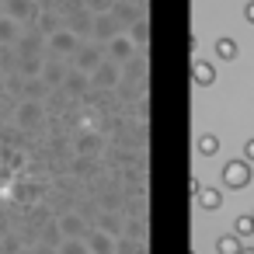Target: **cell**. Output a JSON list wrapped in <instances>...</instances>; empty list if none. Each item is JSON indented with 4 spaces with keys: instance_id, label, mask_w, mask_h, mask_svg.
Here are the masks:
<instances>
[{
    "instance_id": "obj_1",
    "label": "cell",
    "mask_w": 254,
    "mask_h": 254,
    "mask_svg": "<svg viewBox=\"0 0 254 254\" xmlns=\"http://www.w3.org/2000/svg\"><path fill=\"white\" fill-rule=\"evenodd\" d=\"M223 178H226L230 185L240 188V185L247 181V167H244V164H226V167H223Z\"/></svg>"
},
{
    "instance_id": "obj_2",
    "label": "cell",
    "mask_w": 254,
    "mask_h": 254,
    "mask_svg": "<svg viewBox=\"0 0 254 254\" xmlns=\"http://www.w3.org/2000/svg\"><path fill=\"white\" fill-rule=\"evenodd\" d=\"M219 254H240V244H237V237H219Z\"/></svg>"
},
{
    "instance_id": "obj_3",
    "label": "cell",
    "mask_w": 254,
    "mask_h": 254,
    "mask_svg": "<svg viewBox=\"0 0 254 254\" xmlns=\"http://www.w3.org/2000/svg\"><path fill=\"white\" fill-rule=\"evenodd\" d=\"M146 35H150L146 21H136V25H132V42H146Z\"/></svg>"
},
{
    "instance_id": "obj_4",
    "label": "cell",
    "mask_w": 254,
    "mask_h": 254,
    "mask_svg": "<svg viewBox=\"0 0 254 254\" xmlns=\"http://www.w3.org/2000/svg\"><path fill=\"white\" fill-rule=\"evenodd\" d=\"M202 205H205V209H216V205H219V191L205 188V191H202Z\"/></svg>"
},
{
    "instance_id": "obj_5",
    "label": "cell",
    "mask_w": 254,
    "mask_h": 254,
    "mask_svg": "<svg viewBox=\"0 0 254 254\" xmlns=\"http://www.w3.org/2000/svg\"><path fill=\"white\" fill-rule=\"evenodd\" d=\"M195 80H202V84H209V80H212V70H209L205 63H195Z\"/></svg>"
},
{
    "instance_id": "obj_6",
    "label": "cell",
    "mask_w": 254,
    "mask_h": 254,
    "mask_svg": "<svg viewBox=\"0 0 254 254\" xmlns=\"http://www.w3.org/2000/svg\"><path fill=\"white\" fill-rule=\"evenodd\" d=\"M11 14L14 18H25L28 14V0H11Z\"/></svg>"
},
{
    "instance_id": "obj_7",
    "label": "cell",
    "mask_w": 254,
    "mask_h": 254,
    "mask_svg": "<svg viewBox=\"0 0 254 254\" xmlns=\"http://www.w3.org/2000/svg\"><path fill=\"white\" fill-rule=\"evenodd\" d=\"M112 53L115 56H129V39H115L112 42Z\"/></svg>"
},
{
    "instance_id": "obj_8",
    "label": "cell",
    "mask_w": 254,
    "mask_h": 254,
    "mask_svg": "<svg viewBox=\"0 0 254 254\" xmlns=\"http://www.w3.org/2000/svg\"><path fill=\"white\" fill-rule=\"evenodd\" d=\"M80 66L84 70H94L98 66V53H80Z\"/></svg>"
},
{
    "instance_id": "obj_9",
    "label": "cell",
    "mask_w": 254,
    "mask_h": 254,
    "mask_svg": "<svg viewBox=\"0 0 254 254\" xmlns=\"http://www.w3.org/2000/svg\"><path fill=\"white\" fill-rule=\"evenodd\" d=\"M53 46H56L60 53H63V49H73V39H70V35H56V39H53Z\"/></svg>"
},
{
    "instance_id": "obj_10",
    "label": "cell",
    "mask_w": 254,
    "mask_h": 254,
    "mask_svg": "<svg viewBox=\"0 0 254 254\" xmlns=\"http://www.w3.org/2000/svg\"><path fill=\"white\" fill-rule=\"evenodd\" d=\"M251 230H254V219L251 216H240L237 219V233H251Z\"/></svg>"
},
{
    "instance_id": "obj_11",
    "label": "cell",
    "mask_w": 254,
    "mask_h": 254,
    "mask_svg": "<svg viewBox=\"0 0 254 254\" xmlns=\"http://www.w3.org/2000/svg\"><path fill=\"white\" fill-rule=\"evenodd\" d=\"M198 150H202V153H216V139H212V136H202Z\"/></svg>"
},
{
    "instance_id": "obj_12",
    "label": "cell",
    "mask_w": 254,
    "mask_h": 254,
    "mask_svg": "<svg viewBox=\"0 0 254 254\" xmlns=\"http://www.w3.org/2000/svg\"><path fill=\"white\" fill-rule=\"evenodd\" d=\"M233 53H237L233 42H219V56H233Z\"/></svg>"
},
{
    "instance_id": "obj_13",
    "label": "cell",
    "mask_w": 254,
    "mask_h": 254,
    "mask_svg": "<svg viewBox=\"0 0 254 254\" xmlns=\"http://www.w3.org/2000/svg\"><path fill=\"white\" fill-rule=\"evenodd\" d=\"M11 32H14L11 25H4V21H0V35H7V39H11Z\"/></svg>"
},
{
    "instance_id": "obj_14",
    "label": "cell",
    "mask_w": 254,
    "mask_h": 254,
    "mask_svg": "<svg viewBox=\"0 0 254 254\" xmlns=\"http://www.w3.org/2000/svg\"><path fill=\"white\" fill-rule=\"evenodd\" d=\"M244 150H247V160H254V139H251V143H247Z\"/></svg>"
},
{
    "instance_id": "obj_15",
    "label": "cell",
    "mask_w": 254,
    "mask_h": 254,
    "mask_svg": "<svg viewBox=\"0 0 254 254\" xmlns=\"http://www.w3.org/2000/svg\"><path fill=\"white\" fill-rule=\"evenodd\" d=\"M247 18H251V21H254V4H251V7H247Z\"/></svg>"
},
{
    "instance_id": "obj_16",
    "label": "cell",
    "mask_w": 254,
    "mask_h": 254,
    "mask_svg": "<svg viewBox=\"0 0 254 254\" xmlns=\"http://www.w3.org/2000/svg\"><path fill=\"white\" fill-rule=\"evenodd\" d=\"M240 254H254V251H240Z\"/></svg>"
}]
</instances>
